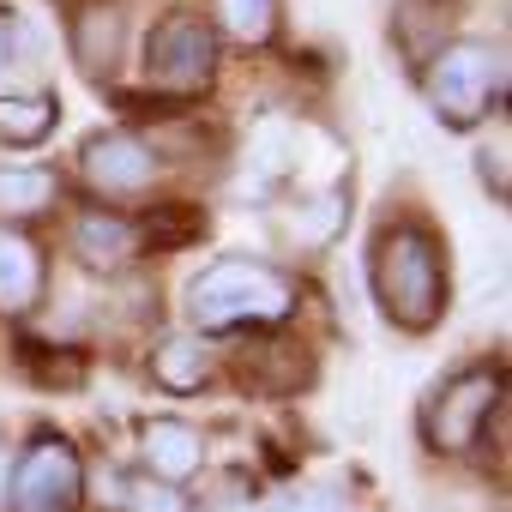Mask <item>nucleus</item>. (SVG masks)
<instances>
[{
	"mask_svg": "<svg viewBox=\"0 0 512 512\" xmlns=\"http://www.w3.org/2000/svg\"><path fill=\"white\" fill-rule=\"evenodd\" d=\"M0 494H7V446H0Z\"/></svg>",
	"mask_w": 512,
	"mask_h": 512,
	"instance_id": "4be33fe9",
	"label": "nucleus"
},
{
	"mask_svg": "<svg viewBox=\"0 0 512 512\" xmlns=\"http://www.w3.org/2000/svg\"><path fill=\"white\" fill-rule=\"evenodd\" d=\"M374 296L404 332H428L446 308V260L428 229L398 223L374 247Z\"/></svg>",
	"mask_w": 512,
	"mask_h": 512,
	"instance_id": "f257e3e1",
	"label": "nucleus"
},
{
	"mask_svg": "<svg viewBox=\"0 0 512 512\" xmlns=\"http://www.w3.org/2000/svg\"><path fill=\"white\" fill-rule=\"evenodd\" d=\"M500 404V374L494 368H464L452 380H440V392L428 398V446L434 452H470L488 410Z\"/></svg>",
	"mask_w": 512,
	"mask_h": 512,
	"instance_id": "20e7f679",
	"label": "nucleus"
},
{
	"mask_svg": "<svg viewBox=\"0 0 512 512\" xmlns=\"http://www.w3.org/2000/svg\"><path fill=\"white\" fill-rule=\"evenodd\" d=\"M151 380L163 392H199L211 380V350L199 344V332H175L151 350Z\"/></svg>",
	"mask_w": 512,
	"mask_h": 512,
	"instance_id": "9d476101",
	"label": "nucleus"
},
{
	"mask_svg": "<svg viewBox=\"0 0 512 512\" xmlns=\"http://www.w3.org/2000/svg\"><path fill=\"white\" fill-rule=\"evenodd\" d=\"M145 223H163V229H145L151 247H175V241H187V235L205 229V217H199V211H181V205H169V211H157V217H145Z\"/></svg>",
	"mask_w": 512,
	"mask_h": 512,
	"instance_id": "6ab92c4d",
	"label": "nucleus"
},
{
	"mask_svg": "<svg viewBox=\"0 0 512 512\" xmlns=\"http://www.w3.org/2000/svg\"><path fill=\"white\" fill-rule=\"evenodd\" d=\"M290 302H296L290 284L260 260H223V266L199 272L193 290H187V314L199 326H211V332H223V326H272V320L290 314Z\"/></svg>",
	"mask_w": 512,
	"mask_h": 512,
	"instance_id": "f03ea898",
	"label": "nucleus"
},
{
	"mask_svg": "<svg viewBox=\"0 0 512 512\" xmlns=\"http://www.w3.org/2000/svg\"><path fill=\"white\" fill-rule=\"evenodd\" d=\"M260 512H350V500H344L332 482H296V488H284L278 500H266Z\"/></svg>",
	"mask_w": 512,
	"mask_h": 512,
	"instance_id": "a211bd4d",
	"label": "nucleus"
},
{
	"mask_svg": "<svg viewBox=\"0 0 512 512\" xmlns=\"http://www.w3.org/2000/svg\"><path fill=\"white\" fill-rule=\"evenodd\" d=\"M139 452H145V464H151V476L157 482H187V476H199V464H205V440H199V428H187L181 416H151L145 428H139Z\"/></svg>",
	"mask_w": 512,
	"mask_h": 512,
	"instance_id": "6e6552de",
	"label": "nucleus"
},
{
	"mask_svg": "<svg viewBox=\"0 0 512 512\" xmlns=\"http://www.w3.org/2000/svg\"><path fill=\"white\" fill-rule=\"evenodd\" d=\"M13 61H19V19L0 13V73H7Z\"/></svg>",
	"mask_w": 512,
	"mask_h": 512,
	"instance_id": "412c9836",
	"label": "nucleus"
},
{
	"mask_svg": "<svg viewBox=\"0 0 512 512\" xmlns=\"http://www.w3.org/2000/svg\"><path fill=\"white\" fill-rule=\"evenodd\" d=\"M290 163H296V151H290L284 127H260V139H253V151H247V181H241V193H247L253 205H266V199L278 193V181L290 175Z\"/></svg>",
	"mask_w": 512,
	"mask_h": 512,
	"instance_id": "ddd939ff",
	"label": "nucleus"
},
{
	"mask_svg": "<svg viewBox=\"0 0 512 512\" xmlns=\"http://www.w3.org/2000/svg\"><path fill=\"white\" fill-rule=\"evenodd\" d=\"M494 73L500 67H494V55L482 43H452L446 55H434V67H428V103H434V115L446 127H476L488 115L494 91H500Z\"/></svg>",
	"mask_w": 512,
	"mask_h": 512,
	"instance_id": "7ed1b4c3",
	"label": "nucleus"
},
{
	"mask_svg": "<svg viewBox=\"0 0 512 512\" xmlns=\"http://www.w3.org/2000/svg\"><path fill=\"white\" fill-rule=\"evenodd\" d=\"M55 199V175L49 169H0V217H31Z\"/></svg>",
	"mask_w": 512,
	"mask_h": 512,
	"instance_id": "dca6fc26",
	"label": "nucleus"
},
{
	"mask_svg": "<svg viewBox=\"0 0 512 512\" xmlns=\"http://www.w3.org/2000/svg\"><path fill=\"white\" fill-rule=\"evenodd\" d=\"M121 500V512H193L187 494L175 482H157V476H133V482H115L109 488Z\"/></svg>",
	"mask_w": 512,
	"mask_h": 512,
	"instance_id": "f3484780",
	"label": "nucleus"
},
{
	"mask_svg": "<svg viewBox=\"0 0 512 512\" xmlns=\"http://www.w3.org/2000/svg\"><path fill=\"white\" fill-rule=\"evenodd\" d=\"M217 31L241 49H260L278 31V0H217Z\"/></svg>",
	"mask_w": 512,
	"mask_h": 512,
	"instance_id": "2eb2a0df",
	"label": "nucleus"
},
{
	"mask_svg": "<svg viewBox=\"0 0 512 512\" xmlns=\"http://www.w3.org/2000/svg\"><path fill=\"white\" fill-rule=\"evenodd\" d=\"M73 49H79V67L85 73H115V61H121V7L109 0H97V7H85L79 13V25H73Z\"/></svg>",
	"mask_w": 512,
	"mask_h": 512,
	"instance_id": "9b49d317",
	"label": "nucleus"
},
{
	"mask_svg": "<svg viewBox=\"0 0 512 512\" xmlns=\"http://www.w3.org/2000/svg\"><path fill=\"white\" fill-rule=\"evenodd\" d=\"M79 169L97 193H145L157 181V157L127 139V133H97L85 151H79Z\"/></svg>",
	"mask_w": 512,
	"mask_h": 512,
	"instance_id": "0eeeda50",
	"label": "nucleus"
},
{
	"mask_svg": "<svg viewBox=\"0 0 512 512\" xmlns=\"http://www.w3.org/2000/svg\"><path fill=\"white\" fill-rule=\"evenodd\" d=\"M338 217H344V193H326V199H314V205L296 217V223H302L296 235H302V241H326V235L338 229Z\"/></svg>",
	"mask_w": 512,
	"mask_h": 512,
	"instance_id": "aec40b11",
	"label": "nucleus"
},
{
	"mask_svg": "<svg viewBox=\"0 0 512 512\" xmlns=\"http://www.w3.org/2000/svg\"><path fill=\"white\" fill-rule=\"evenodd\" d=\"M211 67H217V37H211L199 19L175 13V19L157 25V37H151V49H145V73H151L157 91H175V97L205 91V85H211Z\"/></svg>",
	"mask_w": 512,
	"mask_h": 512,
	"instance_id": "39448f33",
	"label": "nucleus"
},
{
	"mask_svg": "<svg viewBox=\"0 0 512 512\" xmlns=\"http://www.w3.org/2000/svg\"><path fill=\"white\" fill-rule=\"evenodd\" d=\"M55 127V97L25 91V97H0V139L7 145H37Z\"/></svg>",
	"mask_w": 512,
	"mask_h": 512,
	"instance_id": "4468645a",
	"label": "nucleus"
},
{
	"mask_svg": "<svg viewBox=\"0 0 512 512\" xmlns=\"http://www.w3.org/2000/svg\"><path fill=\"white\" fill-rule=\"evenodd\" d=\"M85 494V476H79V458L67 440H37L13 476V500L19 512H73Z\"/></svg>",
	"mask_w": 512,
	"mask_h": 512,
	"instance_id": "423d86ee",
	"label": "nucleus"
},
{
	"mask_svg": "<svg viewBox=\"0 0 512 512\" xmlns=\"http://www.w3.org/2000/svg\"><path fill=\"white\" fill-rule=\"evenodd\" d=\"M43 296V253L31 235L0 229V314H31Z\"/></svg>",
	"mask_w": 512,
	"mask_h": 512,
	"instance_id": "1a4fd4ad",
	"label": "nucleus"
},
{
	"mask_svg": "<svg viewBox=\"0 0 512 512\" xmlns=\"http://www.w3.org/2000/svg\"><path fill=\"white\" fill-rule=\"evenodd\" d=\"M73 247H79V260L97 266V272H115L127 253H133V223L109 217V211H85L73 223Z\"/></svg>",
	"mask_w": 512,
	"mask_h": 512,
	"instance_id": "f8f14e48",
	"label": "nucleus"
}]
</instances>
